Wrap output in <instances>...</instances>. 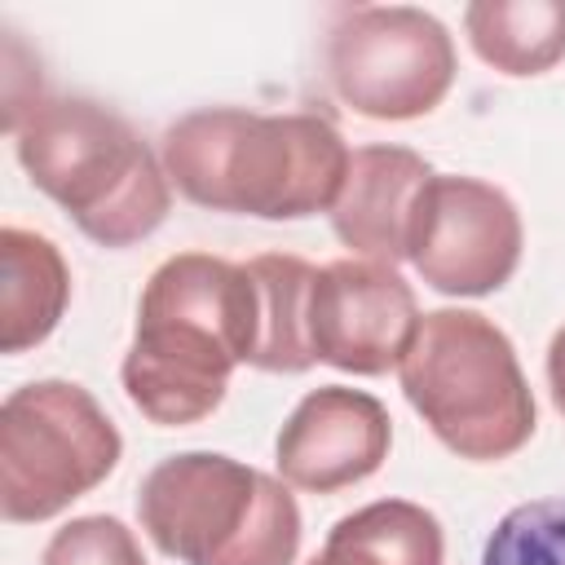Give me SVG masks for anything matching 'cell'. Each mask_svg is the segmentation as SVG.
I'll list each match as a JSON object with an SVG mask.
<instances>
[{
    "label": "cell",
    "instance_id": "30bf717a",
    "mask_svg": "<svg viewBox=\"0 0 565 565\" xmlns=\"http://www.w3.org/2000/svg\"><path fill=\"white\" fill-rule=\"evenodd\" d=\"M393 446L388 406L349 384L305 393L278 428L274 468L291 490L335 494L375 477Z\"/></svg>",
    "mask_w": 565,
    "mask_h": 565
},
{
    "label": "cell",
    "instance_id": "5b68a950",
    "mask_svg": "<svg viewBox=\"0 0 565 565\" xmlns=\"http://www.w3.org/2000/svg\"><path fill=\"white\" fill-rule=\"evenodd\" d=\"M137 521L177 565H296L305 534L291 486L221 450L159 459L141 477Z\"/></svg>",
    "mask_w": 565,
    "mask_h": 565
},
{
    "label": "cell",
    "instance_id": "3957f363",
    "mask_svg": "<svg viewBox=\"0 0 565 565\" xmlns=\"http://www.w3.org/2000/svg\"><path fill=\"white\" fill-rule=\"evenodd\" d=\"M9 137L26 181L97 247H132L172 212L163 159L106 102L44 97Z\"/></svg>",
    "mask_w": 565,
    "mask_h": 565
},
{
    "label": "cell",
    "instance_id": "ac0fdd59",
    "mask_svg": "<svg viewBox=\"0 0 565 565\" xmlns=\"http://www.w3.org/2000/svg\"><path fill=\"white\" fill-rule=\"evenodd\" d=\"M543 371H547V393H552V406L565 415V322L552 331V340H547V362H543Z\"/></svg>",
    "mask_w": 565,
    "mask_h": 565
},
{
    "label": "cell",
    "instance_id": "ba28073f",
    "mask_svg": "<svg viewBox=\"0 0 565 565\" xmlns=\"http://www.w3.org/2000/svg\"><path fill=\"white\" fill-rule=\"evenodd\" d=\"M525 225L512 194L463 172H433L419 190L406 260L441 296H490L512 282Z\"/></svg>",
    "mask_w": 565,
    "mask_h": 565
},
{
    "label": "cell",
    "instance_id": "6da1fadb",
    "mask_svg": "<svg viewBox=\"0 0 565 565\" xmlns=\"http://www.w3.org/2000/svg\"><path fill=\"white\" fill-rule=\"evenodd\" d=\"M252 349L256 282L247 265L212 252H177L141 287L119 380L150 424L185 428L225 402L230 375L252 362Z\"/></svg>",
    "mask_w": 565,
    "mask_h": 565
},
{
    "label": "cell",
    "instance_id": "277c9868",
    "mask_svg": "<svg viewBox=\"0 0 565 565\" xmlns=\"http://www.w3.org/2000/svg\"><path fill=\"white\" fill-rule=\"evenodd\" d=\"M397 380L428 433L468 463L512 459L539 428L516 344L477 309L424 313Z\"/></svg>",
    "mask_w": 565,
    "mask_h": 565
},
{
    "label": "cell",
    "instance_id": "4fadbf2b",
    "mask_svg": "<svg viewBox=\"0 0 565 565\" xmlns=\"http://www.w3.org/2000/svg\"><path fill=\"white\" fill-rule=\"evenodd\" d=\"M441 521L415 499H375L344 512L305 565H441Z\"/></svg>",
    "mask_w": 565,
    "mask_h": 565
},
{
    "label": "cell",
    "instance_id": "7c38bea8",
    "mask_svg": "<svg viewBox=\"0 0 565 565\" xmlns=\"http://www.w3.org/2000/svg\"><path fill=\"white\" fill-rule=\"evenodd\" d=\"M71 305V265L49 234L0 230V353L44 344Z\"/></svg>",
    "mask_w": 565,
    "mask_h": 565
},
{
    "label": "cell",
    "instance_id": "9c48e42d",
    "mask_svg": "<svg viewBox=\"0 0 565 565\" xmlns=\"http://www.w3.org/2000/svg\"><path fill=\"white\" fill-rule=\"evenodd\" d=\"M415 287L397 274V265L340 256L318 265L309 282V353L344 375H388L406 358L419 331Z\"/></svg>",
    "mask_w": 565,
    "mask_h": 565
},
{
    "label": "cell",
    "instance_id": "52a82bcc",
    "mask_svg": "<svg viewBox=\"0 0 565 565\" xmlns=\"http://www.w3.org/2000/svg\"><path fill=\"white\" fill-rule=\"evenodd\" d=\"M331 93L362 119L411 124L433 115L459 75L455 35L415 4H349L327 31Z\"/></svg>",
    "mask_w": 565,
    "mask_h": 565
},
{
    "label": "cell",
    "instance_id": "e0dca14e",
    "mask_svg": "<svg viewBox=\"0 0 565 565\" xmlns=\"http://www.w3.org/2000/svg\"><path fill=\"white\" fill-rule=\"evenodd\" d=\"M40 565H150L137 530L110 512L71 516L40 552Z\"/></svg>",
    "mask_w": 565,
    "mask_h": 565
},
{
    "label": "cell",
    "instance_id": "9a60e30c",
    "mask_svg": "<svg viewBox=\"0 0 565 565\" xmlns=\"http://www.w3.org/2000/svg\"><path fill=\"white\" fill-rule=\"evenodd\" d=\"M243 265L256 282V349L247 366L269 371V375L309 371L313 353H309L305 309H309V282L318 265L291 252H260Z\"/></svg>",
    "mask_w": 565,
    "mask_h": 565
},
{
    "label": "cell",
    "instance_id": "5bb4252c",
    "mask_svg": "<svg viewBox=\"0 0 565 565\" xmlns=\"http://www.w3.org/2000/svg\"><path fill=\"white\" fill-rule=\"evenodd\" d=\"M463 35L508 79L547 75L565 62V0H472L463 9Z\"/></svg>",
    "mask_w": 565,
    "mask_h": 565
},
{
    "label": "cell",
    "instance_id": "8992f818",
    "mask_svg": "<svg viewBox=\"0 0 565 565\" xmlns=\"http://www.w3.org/2000/svg\"><path fill=\"white\" fill-rule=\"evenodd\" d=\"M124 455L102 402L75 380L18 384L0 406V512L9 525H40L97 490Z\"/></svg>",
    "mask_w": 565,
    "mask_h": 565
},
{
    "label": "cell",
    "instance_id": "7a4b0ae2",
    "mask_svg": "<svg viewBox=\"0 0 565 565\" xmlns=\"http://www.w3.org/2000/svg\"><path fill=\"white\" fill-rule=\"evenodd\" d=\"M159 159L177 194L207 212L305 221L331 212L349 177L344 132L313 110L203 106L168 124Z\"/></svg>",
    "mask_w": 565,
    "mask_h": 565
},
{
    "label": "cell",
    "instance_id": "8fae6325",
    "mask_svg": "<svg viewBox=\"0 0 565 565\" xmlns=\"http://www.w3.org/2000/svg\"><path fill=\"white\" fill-rule=\"evenodd\" d=\"M428 177H433L428 159L415 154L411 146H388V141L358 146L349 159L344 190L327 212L340 247H349V256L380 265L406 260L415 203Z\"/></svg>",
    "mask_w": 565,
    "mask_h": 565
},
{
    "label": "cell",
    "instance_id": "2e32d148",
    "mask_svg": "<svg viewBox=\"0 0 565 565\" xmlns=\"http://www.w3.org/2000/svg\"><path fill=\"white\" fill-rule=\"evenodd\" d=\"M481 565H565V494L508 508L481 547Z\"/></svg>",
    "mask_w": 565,
    "mask_h": 565
}]
</instances>
